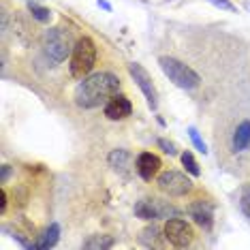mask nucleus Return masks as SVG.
<instances>
[{
	"label": "nucleus",
	"mask_w": 250,
	"mask_h": 250,
	"mask_svg": "<svg viewBox=\"0 0 250 250\" xmlns=\"http://www.w3.org/2000/svg\"><path fill=\"white\" fill-rule=\"evenodd\" d=\"M128 75L133 77V82L137 83L139 90L144 92L147 105H150V109H156V107H158V94H156L154 83H152L150 73H147L144 66L139 64V62H130V64H128Z\"/></svg>",
	"instance_id": "6e6552de"
},
{
	"label": "nucleus",
	"mask_w": 250,
	"mask_h": 250,
	"mask_svg": "<svg viewBox=\"0 0 250 250\" xmlns=\"http://www.w3.org/2000/svg\"><path fill=\"white\" fill-rule=\"evenodd\" d=\"M73 49H75V43L66 28L56 26L45 32V54L54 62H64L73 54Z\"/></svg>",
	"instance_id": "7ed1b4c3"
},
{
	"label": "nucleus",
	"mask_w": 250,
	"mask_h": 250,
	"mask_svg": "<svg viewBox=\"0 0 250 250\" xmlns=\"http://www.w3.org/2000/svg\"><path fill=\"white\" fill-rule=\"evenodd\" d=\"M158 146L163 147L165 154H169V156H175V154H178V147H175V144H171V141H167V139H158Z\"/></svg>",
	"instance_id": "412c9836"
},
{
	"label": "nucleus",
	"mask_w": 250,
	"mask_h": 250,
	"mask_svg": "<svg viewBox=\"0 0 250 250\" xmlns=\"http://www.w3.org/2000/svg\"><path fill=\"white\" fill-rule=\"evenodd\" d=\"M4 209H7V190L0 188V214H4Z\"/></svg>",
	"instance_id": "5701e85b"
},
{
	"label": "nucleus",
	"mask_w": 250,
	"mask_h": 250,
	"mask_svg": "<svg viewBox=\"0 0 250 250\" xmlns=\"http://www.w3.org/2000/svg\"><path fill=\"white\" fill-rule=\"evenodd\" d=\"M158 188H161L163 192H167L169 197H184L186 192L192 190V182L190 178H186L184 173L180 171H165L158 175L156 180Z\"/></svg>",
	"instance_id": "0eeeda50"
},
{
	"label": "nucleus",
	"mask_w": 250,
	"mask_h": 250,
	"mask_svg": "<svg viewBox=\"0 0 250 250\" xmlns=\"http://www.w3.org/2000/svg\"><path fill=\"white\" fill-rule=\"evenodd\" d=\"M9 173H11V169H9V165H2V173H0V182H7V178H9Z\"/></svg>",
	"instance_id": "b1692460"
},
{
	"label": "nucleus",
	"mask_w": 250,
	"mask_h": 250,
	"mask_svg": "<svg viewBox=\"0 0 250 250\" xmlns=\"http://www.w3.org/2000/svg\"><path fill=\"white\" fill-rule=\"evenodd\" d=\"M250 146V120H244L233 133V150L242 152Z\"/></svg>",
	"instance_id": "ddd939ff"
},
{
	"label": "nucleus",
	"mask_w": 250,
	"mask_h": 250,
	"mask_svg": "<svg viewBox=\"0 0 250 250\" xmlns=\"http://www.w3.org/2000/svg\"><path fill=\"white\" fill-rule=\"evenodd\" d=\"M180 209L163 199H141L135 203V216L144 220H161V218H173Z\"/></svg>",
	"instance_id": "39448f33"
},
{
	"label": "nucleus",
	"mask_w": 250,
	"mask_h": 250,
	"mask_svg": "<svg viewBox=\"0 0 250 250\" xmlns=\"http://www.w3.org/2000/svg\"><path fill=\"white\" fill-rule=\"evenodd\" d=\"M113 244H116V240H113L111 235H90L86 242H83V248L88 250H105V248H111Z\"/></svg>",
	"instance_id": "dca6fc26"
},
{
	"label": "nucleus",
	"mask_w": 250,
	"mask_h": 250,
	"mask_svg": "<svg viewBox=\"0 0 250 250\" xmlns=\"http://www.w3.org/2000/svg\"><path fill=\"white\" fill-rule=\"evenodd\" d=\"M96 4H99L101 9H105V11H111V4L107 2V0H96Z\"/></svg>",
	"instance_id": "393cba45"
},
{
	"label": "nucleus",
	"mask_w": 250,
	"mask_h": 250,
	"mask_svg": "<svg viewBox=\"0 0 250 250\" xmlns=\"http://www.w3.org/2000/svg\"><path fill=\"white\" fill-rule=\"evenodd\" d=\"M130 111H133V105H130V101L124 94L111 96L105 103V116L109 120H124V118L130 116Z\"/></svg>",
	"instance_id": "9d476101"
},
{
	"label": "nucleus",
	"mask_w": 250,
	"mask_h": 250,
	"mask_svg": "<svg viewBox=\"0 0 250 250\" xmlns=\"http://www.w3.org/2000/svg\"><path fill=\"white\" fill-rule=\"evenodd\" d=\"M158 64H161L165 75L169 77V82H173L175 86L182 90H195L199 83H201V77H199L188 64L180 62L178 58L163 56V58H158Z\"/></svg>",
	"instance_id": "f03ea898"
},
{
	"label": "nucleus",
	"mask_w": 250,
	"mask_h": 250,
	"mask_svg": "<svg viewBox=\"0 0 250 250\" xmlns=\"http://www.w3.org/2000/svg\"><path fill=\"white\" fill-rule=\"evenodd\" d=\"M96 62V45L90 37H83L75 43V49L71 54V75L75 79H83L92 71Z\"/></svg>",
	"instance_id": "20e7f679"
},
{
	"label": "nucleus",
	"mask_w": 250,
	"mask_h": 250,
	"mask_svg": "<svg viewBox=\"0 0 250 250\" xmlns=\"http://www.w3.org/2000/svg\"><path fill=\"white\" fill-rule=\"evenodd\" d=\"M182 165H184L186 171H188L192 178H199V175H201V169H199V165H197V161H195V156H192L190 152H184V154H182Z\"/></svg>",
	"instance_id": "a211bd4d"
},
{
	"label": "nucleus",
	"mask_w": 250,
	"mask_h": 250,
	"mask_svg": "<svg viewBox=\"0 0 250 250\" xmlns=\"http://www.w3.org/2000/svg\"><path fill=\"white\" fill-rule=\"evenodd\" d=\"M107 161H109V167H113L118 173H126L130 167V154L126 150H113L107 156Z\"/></svg>",
	"instance_id": "4468645a"
},
{
	"label": "nucleus",
	"mask_w": 250,
	"mask_h": 250,
	"mask_svg": "<svg viewBox=\"0 0 250 250\" xmlns=\"http://www.w3.org/2000/svg\"><path fill=\"white\" fill-rule=\"evenodd\" d=\"M28 9H30L32 18H35L37 21H41V24H47V21L52 20V11H49L47 7H39V4L30 2V4H28Z\"/></svg>",
	"instance_id": "f3484780"
},
{
	"label": "nucleus",
	"mask_w": 250,
	"mask_h": 250,
	"mask_svg": "<svg viewBox=\"0 0 250 250\" xmlns=\"http://www.w3.org/2000/svg\"><path fill=\"white\" fill-rule=\"evenodd\" d=\"M188 214L201 229L209 231L214 225V212H212V203L208 201H195L188 206Z\"/></svg>",
	"instance_id": "9b49d317"
},
{
	"label": "nucleus",
	"mask_w": 250,
	"mask_h": 250,
	"mask_svg": "<svg viewBox=\"0 0 250 250\" xmlns=\"http://www.w3.org/2000/svg\"><path fill=\"white\" fill-rule=\"evenodd\" d=\"M135 167H137V173L144 178L146 182L154 180L158 171H161V158L156 154H152V152H141L137 156V161H135Z\"/></svg>",
	"instance_id": "1a4fd4ad"
},
{
	"label": "nucleus",
	"mask_w": 250,
	"mask_h": 250,
	"mask_svg": "<svg viewBox=\"0 0 250 250\" xmlns=\"http://www.w3.org/2000/svg\"><path fill=\"white\" fill-rule=\"evenodd\" d=\"M188 135H190V141H192V146L197 147L201 154H208V146H206V141L201 139V135H199V130L195 126H188Z\"/></svg>",
	"instance_id": "6ab92c4d"
},
{
	"label": "nucleus",
	"mask_w": 250,
	"mask_h": 250,
	"mask_svg": "<svg viewBox=\"0 0 250 250\" xmlns=\"http://www.w3.org/2000/svg\"><path fill=\"white\" fill-rule=\"evenodd\" d=\"M163 233L165 231H161V227H156V225L146 227L139 233V244H144L146 248H161L163 242L167 240V235H163Z\"/></svg>",
	"instance_id": "f8f14e48"
},
{
	"label": "nucleus",
	"mask_w": 250,
	"mask_h": 250,
	"mask_svg": "<svg viewBox=\"0 0 250 250\" xmlns=\"http://www.w3.org/2000/svg\"><path fill=\"white\" fill-rule=\"evenodd\" d=\"M208 2H212L214 7L223 9V11H235V7H233L231 0H208Z\"/></svg>",
	"instance_id": "4be33fe9"
},
{
	"label": "nucleus",
	"mask_w": 250,
	"mask_h": 250,
	"mask_svg": "<svg viewBox=\"0 0 250 250\" xmlns=\"http://www.w3.org/2000/svg\"><path fill=\"white\" fill-rule=\"evenodd\" d=\"M60 240V225L58 223H52L49 229L45 231V235L41 237V242L32 244V248H41V250H47V248H54Z\"/></svg>",
	"instance_id": "2eb2a0df"
},
{
	"label": "nucleus",
	"mask_w": 250,
	"mask_h": 250,
	"mask_svg": "<svg viewBox=\"0 0 250 250\" xmlns=\"http://www.w3.org/2000/svg\"><path fill=\"white\" fill-rule=\"evenodd\" d=\"M165 235H167L169 244H173L175 248H186L192 244L195 231H192V227L186 223L184 218L173 216V218H169L167 225H165Z\"/></svg>",
	"instance_id": "423d86ee"
},
{
	"label": "nucleus",
	"mask_w": 250,
	"mask_h": 250,
	"mask_svg": "<svg viewBox=\"0 0 250 250\" xmlns=\"http://www.w3.org/2000/svg\"><path fill=\"white\" fill-rule=\"evenodd\" d=\"M240 208L242 212L250 218V186H244L242 188V197H240Z\"/></svg>",
	"instance_id": "aec40b11"
},
{
	"label": "nucleus",
	"mask_w": 250,
	"mask_h": 250,
	"mask_svg": "<svg viewBox=\"0 0 250 250\" xmlns=\"http://www.w3.org/2000/svg\"><path fill=\"white\" fill-rule=\"evenodd\" d=\"M120 90V79L113 73H94L90 77H83L75 88V105L82 109H94L118 94Z\"/></svg>",
	"instance_id": "f257e3e1"
}]
</instances>
